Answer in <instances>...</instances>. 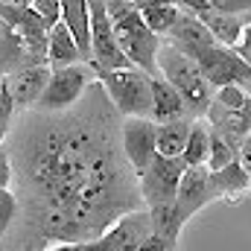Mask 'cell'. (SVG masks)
<instances>
[{"instance_id":"d6986e66","label":"cell","mask_w":251,"mask_h":251,"mask_svg":"<svg viewBox=\"0 0 251 251\" xmlns=\"http://www.w3.org/2000/svg\"><path fill=\"white\" fill-rule=\"evenodd\" d=\"M213 176V187L219 196H237L243 190H249V181H251V173L240 164V161H231L219 170H210Z\"/></svg>"},{"instance_id":"9c48e42d","label":"cell","mask_w":251,"mask_h":251,"mask_svg":"<svg viewBox=\"0 0 251 251\" xmlns=\"http://www.w3.org/2000/svg\"><path fill=\"white\" fill-rule=\"evenodd\" d=\"M120 140H123L126 161L131 164L134 176H140L149 167V161L158 155V123L152 117H123Z\"/></svg>"},{"instance_id":"1f68e13d","label":"cell","mask_w":251,"mask_h":251,"mask_svg":"<svg viewBox=\"0 0 251 251\" xmlns=\"http://www.w3.org/2000/svg\"><path fill=\"white\" fill-rule=\"evenodd\" d=\"M12 3H15V6H21V9H26V6H29L32 0H12Z\"/></svg>"},{"instance_id":"4316f807","label":"cell","mask_w":251,"mask_h":251,"mask_svg":"<svg viewBox=\"0 0 251 251\" xmlns=\"http://www.w3.org/2000/svg\"><path fill=\"white\" fill-rule=\"evenodd\" d=\"M0 187H12V155L6 143H0Z\"/></svg>"},{"instance_id":"ffe728a7","label":"cell","mask_w":251,"mask_h":251,"mask_svg":"<svg viewBox=\"0 0 251 251\" xmlns=\"http://www.w3.org/2000/svg\"><path fill=\"white\" fill-rule=\"evenodd\" d=\"M149 219H152V234L170 240V243L178 249V237H181V231H184V222L178 219L173 201H170V204H155V207H149Z\"/></svg>"},{"instance_id":"603a6c76","label":"cell","mask_w":251,"mask_h":251,"mask_svg":"<svg viewBox=\"0 0 251 251\" xmlns=\"http://www.w3.org/2000/svg\"><path fill=\"white\" fill-rule=\"evenodd\" d=\"M237 161V146L228 143L219 131H210V155H207V167L210 170H219L225 164Z\"/></svg>"},{"instance_id":"7c38bea8","label":"cell","mask_w":251,"mask_h":251,"mask_svg":"<svg viewBox=\"0 0 251 251\" xmlns=\"http://www.w3.org/2000/svg\"><path fill=\"white\" fill-rule=\"evenodd\" d=\"M167 41H170V44H176L181 53L196 56L201 47H210L216 38L210 35L207 24H204L199 15H193V12H178V18H176L173 29L167 32Z\"/></svg>"},{"instance_id":"5b68a950","label":"cell","mask_w":251,"mask_h":251,"mask_svg":"<svg viewBox=\"0 0 251 251\" xmlns=\"http://www.w3.org/2000/svg\"><path fill=\"white\" fill-rule=\"evenodd\" d=\"M94 82H97V67L91 62H73V64H64V67H53L50 82H47L44 94L38 97V102L32 108L47 111V114L67 111L70 105H76L85 97V91Z\"/></svg>"},{"instance_id":"d4e9b609","label":"cell","mask_w":251,"mask_h":251,"mask_svg":"<svg viewBox=\"0 0 251 251\" xmlns=\"http://www.w3.org/2000/svg\"><path fill=\"white\" fill-rule=\"evenodd\" d=\"M29 6H32L50 26H53L56 21H62V0H32Z\"/></svg>"},{"instance_id":"9a60e30c","label":"cell","mask_w":251,"mask_h":251,"mask_svg":"<svg viewBox=\"0 0 251 251\" xmlns=\"http://www.w3.org/2000/svg\"><path fill=\"white\" fill-rule=\"evenodd\" d=\"M62 24L73 32L82 56L91 62V9H88V0H62Z\"/></svg>"},{"instance_id":"7402d4cb","label":"cell","mask_w":251,"mask_h":251,"mask_svg":"<svg viewBox=\"0 0 251 251\" xmlns=\"http://www.w3.org/2000/svg\"><path fill=\"white\" fill-rule=\"evenodd\" d=\"M18 210H21L18 193L12 187H0V243H3L6 234L12 231V225H15V219H18Z\"/></svg>"},{"instance_id":"8992f818","label":"cell","mask_w":251,"mask_h":251,"mask_svg":"<svg viewBox=\"0 0 251 251\" xmlns=\"http://www.w3.org/2000/svg\"><path fill=\"white\" fill-rule=\"evenodd\" d=\"M184 170H187L184 158L155 155V158L149 161V167L137 176L143 204H146V207H155V204H170V201L176 199V190H178V181H181Z\"/></svg>"},{"instance_id":"cb8c5ba5","label":"cell","mask_w":251,"mask_h":251,"mask_svg":"<svg viewBox=\"0 0 251 251\" xmlns=\"http://www.w3.org/2000/svg\"><path fill=\"white\" fill-rule=\"evenodd\" d=\"M18 108H15V100H12V94H9V82H6V76L0 79V143H6V137H9V128H12V114H15Z\"/></svg>"},{"instance_id":"f546056e","label":"cell","mask_w":251,"mask_h":251,"mask_svg":"<svg viewBox=\"0 0 251 251\" xmlns=\"http://www.w3.org/2000/svg\"><path fill=\"white\" fill-rule=\"evenodd\" d=\"M234 50H237V53H240V56H243V59L251 64V24H246V29H243V38H240V44H237Z\"/></svg>"},{"instance_id":"3957f363","label":"cell","mask_w":251,"mask_h":251,"mask_svg":"<svg viewBox=\"0 0 251 251\" xmlns=\"http://www.w3.org/2000/svg\"><path fill=\"white\" fill-rule=\"evenodd\" d=\"M100 85L105 88L111 105L120 117H152V76L134 64L128 67H100Z\"/></svg>"},{"instance_id":"6da1fadb","label":"cell","mask_w":251,"mask_h":251,"mask_svg":"<svg viewBox=\"0 0 251 251\" xmlns=\"http://www.w3.org/2000/svg\"><path fill=\"white\" fill-rule=\"evenodd\" d=\"M120 120L100 79L67 111L24 120L18 146L9 149L18 161L12 181L24 184L29 219L47 246L79 251L123 213L146 207L126 161Z\"/></svg>"},{"instance_id":"d6a6232c","label":"cell","mask_w":251,"mask_h":251,"mask_svg":"<svg viewBox=\"0 0 251 251\" xmlns=\"http://www.w3.org/2000/svg\"><path fill=\"white\" fill-rule=\"evenodd\" d=\"M0 3H12V0H0Z\"/></svg>"},{"instance_id":"44dd1931","label":"cell","mask_w":251,"mask_h":251,"mask_svg":"<svg viewBox=\"0 0 251 251\" xmlns=\"http://www.w3.org/2000/svg\"><path fill=\"white\" fill-rule=\"evenodd\" d=\"M178 12H181V9H178L176 3H158V6H146V9H140V15H143V21L149 24V29L158 32L161 38L173 29Z\"/></svg>"},{"instance_id":"7a4b0ae2","label":"cell","mask_w":251,"mask_h":251,"mask_svg":"<svg viewBox=\"0 0 251 251\" xmlns=\"http://www.w3.org/2000/svg\"><path fill=\"white\" fill-rule=\"evenodd\" d=\"M158 73L184 97L190 114L193 117H204L210 102H213V85L207 82V76L201 73V67L196 59H190L187 53H181L176 44L161 41L158 47Z\"/></svg>"},{"instance_id":"277c9868","label":"cell","mask_w":251,"mask_h":251,"mask_svg":"<svg viewBox=\"0 0 251 251\" xmlns=\"http://www.w3.org/2000/svg\"><path fill=\"white\" fill-rule=\"evenodd\" d=\"M114 24V35L117 44L123 47V53L128 56V62L140 70H146L149 76H158V47H161V35L149 29V24L143 21L140 9L131 6L120 12L117 18H111Z\"/></svg>"},{"instance_id":"e0dca14e","label":"cell","mask_w":251,"mask_h":251,"mask_svg":"<svg viewBox=\"0 0 251 251\" xmlns=\"http://www.w3.org/2000/svg\"><path fill=\"white\" fill-rule=\"evenodd\" d=\"M193 117H181V120H167L158 123V155H170V158H181L184 143H187Z\"/></svg>"},{"instance_id":"ac0fdd59","label":"cell","mask_w":251,"mask_h":251,"mask_svg":"<svg viewBox=\"0 0 251 251\" xmlns=\"http://www.w3.org/2000/svg\"><path fill=\"white\" fill-rule=\"evenodd\" d=\"M210 123L204 117H193V126H190L187 143H184V164L187 167H196V164H207V155H210Z\"/></svg>"},{"instance_id":"5bb4252c","label":"cell","mask_w":251,"mask_h":251,"mask_svg":"<svg viewBox=\"0 0 251 251\" xmlns=\"http://www.w3.org/2000/svg\"><path fill=\"white\" fill-rule=\"evenodd\" d=\"M73 62H88L73 38V32L64 26L62 21H56L50 26V35H47V64L50 67H64V64Z\"/></svg>"},{"instance_id":"52a82bcc","label":"cell","mask_w":251,"mask_h":251,"mask_svg":"<svg viewBox=\"0 0 251 251\" xmlns=\"http://www.w3.org/2000/svg\"><path fill=\"white\" fill-rule=\"evenodd\" d=\"M149 231H152L149 207H137V210L123 213L120 219H114L94 243L82 246L79 251H137Z\"/></svg>"},{"instance_id":"4dcf8cb0","label":"cell","mask_w":251,"mask_h":251,"mask_svg":"<svg viewBox=\"0 0 251 251\" xmlns=\"http://www.w3.org/2000/svg\"><path fill=\"white\" fill-rule=\"evenodd\" d=\"M240 85H243V88L249 91V97H251V73H249V76H246V79H243V82H240Z\"/></svg>"},{"instance_id":"484cf974","label":"cell","mask_w":251,"mask_h":251,"mask_svg":"<svg viewBox=\"0 0 251 251\" xmlns=\"http://www.w3.org/2000/svg\"><path fill=\"white\" fill-rule=\"evenodd\" d=\"M210 9L231 12V15H246V12H251V0H210Z\"/></svg>"},{"instance_id":"4fadbf2b","label":"cell","mask_w":251,"mask_h":251,"mask_svg":"<svg viewBox=\"0 0 251 251\" xmlns=\"http://www.w3.org/2000/svg\"><path fill=\"white\" fill-rule=\"evenodd\" d=\"M152 82V120L155 123H167V120H181V117H193L184 102V97L158 73L149 79Z\"/></svg>"},{"instance_id":"ba28073f","label":"cell","mask_w":251,"mask_h":251,"mask_svg":"<svg viewBox=\"0 0 251 251\" xmlns=\"http://www.w3.org/2000/svg\"><path fill=\"white\" fill-rule=\"evenodd\" d=\"M213 199H219V193L213 187V176H210V167L207 164H196L187 167L178 190H176V199H173V207L178 213V219L187 225V219H193L199 210H204Z\"/></svg>"},{"instance_id":"83f0119b","label":"cell","mask_w":251,"mask_h":251,"mask_svg":"<svg viewBox=\"0 0 251 251\" xmlns=\"http://www.w3.org/2000/svg\"><path fill=\"white\" fill-rule=\"evenodd\" d=\"M181 12H193V15H207L210 12V0H173Z\"/></svg>"},{"instance_id":"f1b7e54d","label":"cell","mask_w":251,"mask_h":251,"mask_svg":"<svg viewBox=\"0 0 251 251\" xmlns=\"http://www.w3.org/2000/svg\"><path fill=\"white\" fill-rule=\"evenodd\" d=\"M237 161L251 173V134H246V137L237 143Z\"/></svg>"},{"instance_id":"30bf717a","label":"cell","mask_w":251,"mask_h":251,"mask_svg":"<svg viewBox=\"0 0 251 251\" xmlns=\"http://www.w3.org/2000/svg\"><path fill=\"white\" fill-rule=\"evenodd\" d=\"M190 59H196V64L201 67V73L207 76V82H210L213 88L228 85V82H243L251 73V64L246 62L234 47H225V44H219V41H213L210 47H201V50H199L196 56H190Z\"/></svg>"},{"instance_id":"8fae6325","label":"cell","mask_w":251,"mask_h":251,"mask_svg":"<svg viewBox=\"0 0 251 251\" xmlns=\"http://www.w3.org/2000/svg\"><path fill=\"white\" fill-rule=\"evenodd\" d=\"M50 73H53V67L47 62H29V64L15 67L12 73H6V82H9V94L15 100V108L29 111L38 102V97L44 94V88L50 82Z\"/></svg>"},{"instance_id":"2e32d148","label":"cell","mask_w":251,"mask_h":251,"mask_svg":"<svg viewBox=\"0 0 251 251\" xmlns=\"http://www.w3.org/2000/svg\"><path fill=\"white\" fill-rule=\"evenodd\" d=\"M201 21L207 24L210 35H213L219 44H225V47H237L240 38H243V29H246V21H243L240 15H231V12H216V9H210L207 15H201Z\"/></svg>"},{"instance_id":"836d02e7","label":"cell","mask_w":251,"mask_h":251,"mask_svg":"<svg viewBox=\"0 0 251 251\" xmlns=\"http://www.w3.org/2000/svg\"><path fill=\"white\" fill-rule=\"evenodd\" d=\"M249 190H251V181H249Z\"/></svg>"}]
</instances>
